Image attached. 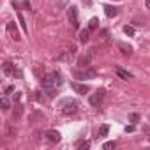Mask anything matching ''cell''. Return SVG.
Masks as SVG:
<instances>
[{
	"label": "cell",
	"instance_id": "obj_1",
	"mask_svg": "<svg viewBox=\"0 0 150 150\" xmlns=\"http://www.w3.org/2000/svg\"><path fill=\"white\" fill-rule=\"evenodd\" d=\"M62 83H64V80L58 72H48L42 78V88L44 90H53L55 87H60Z\"/></svg>",
	"mask_w": 150,
	"mask_h": 150
},
{
	"label": "cell",
	"instance_id": "obj_2",
	"mask_svg": "<svg viewBox=\"0 0 150 150\" xmlns=\"http://www.w3.org/2000/svg\"><path fill=\"white\" fill-rule=\"evenodd\" d=\"M97 76V72L94 71V69H90V67H85V71H74V78L76 80H94Z\"/></svg>",
	"mask_w": 150,
	"mask_h": 150
},
{
	"label": "cell",
	"instance_id": "obj_3",
	"mask_svg": "<svg viewBox=\"0 0 150 150\" xmlns=\"http://www.w3.org/2000/svg\"><path fill=\"white\" fill-rule=\"evenodd\" d=\"M78 108H80V104H78L76 101L67 99V101H64V108H62V111H64V115H74V113L78 111Z\"/></svg>",
	"mask_w": 150,
	"mask_h": 150
},
{
	"label": "cell",
	"instance_id": "obj_4",
	"mask_svg": "<svg viewBox=\"0 0 150 150\" xmlns=\"http://www.w3.org/2000/svg\"><path fill=\"white\" fill-rule=\"evenodd\" d=\"M103 99H104V90H97L96 94H92V96L88 97V101H90L92 106H99V104L103 103Z\"/></svg>",
	"mask_w": 150,
	"mask_h": 150
},
{
	"label": "cell",
	"instance_id": "obj_5",
	"mask_svg": "<svg viewBox=\"0 0 150 150\" xmlns=\"http://www.w3.org/2000/svg\"><path fill=\"white\" fill-rule=\"evenodd\" d=\"M69 21H71V25H72L74 28L80 27V21H78V9L74 7V6L69 9Z\"/></svg>",
	"mask_w": 150,
	"mask_h": 150
},
{
	"label": "cell",
	"instance_id": "obj_6",
	"mask_svg": "<svg viewBox=\"0 0 150 150\" xmlns=\"http://www.w3.org/2000/svg\"><path fill=\"white\" fill-rule=\"evenodd\" d=\"M7 32L11 34V37H13L14 41H20V39H21V37H20V32H18V27H16L14 21H9V23H7Z\"/></svg>",
	"mask_w": 150,
	"mask_h": 150
},
{
	"label": "cell",
	"instance_id": "obj_7",
	"mask_svg": "<svg viewBox=\"0 0 150 150\" xmlns=\"http://www.w3.org/2000/svg\"><path fill=\"white\" fill-rule=\"evenodd\" d=\"M71 88L76 92V94H87V92L90 90L88 85H81V83H76V81H72V83H71Z\"/></svg>",
	"mask_w": 150,
	"mask_h": 150
},
{
	"label": "cell",
	"instance_id": "obj_8",
	"mask_svg": "<svg viewBox=\"0 0 150 150\" xmlns=\"http://www.w3.org/2000/svg\"><path fill=\"white\" fill-rule=\"evenodd\" d=\"M104 14L108 18H115V16H118V7H115V6H104Z\"/></svg>",
	"mask_w": 150,
	"mask_h": 150
},
{
	"label": "cell",
	"instance_id": "obj_9",
	"mask_svg": "<svg viewBox=\"0 0 150 150\" xmlns=\"http://www.w3.org/2000/svg\"><path fill=\"white\" fill-rule=\"evenodd\" d=\"M46 138H48L51 143H58V141H60V132H58V131H46Z\"/></svg>",
	"mask_w": 150,
	"mask_h": 150
},
{
	"label": "cell",
	"instance_id": "obj_10",
	"mask_svg": "<svg viewBox=\"0 0 150 150\" xmlns=\"http://www.w3.org/2000/svg\"><path fill=\"white\" fill-rule=\"evenodd\" d=\"M115 71H117V74H118V76H120L122 80H132V74H131V72H127L125 69H122V67H117Z\"/></svg>",
	"mask_w": 150,
	"mask_h": 150
},
{
	"label": "cell",
	"instance_id": "obj_11",
	"mask_svg": "<svg viewBox=\"0 0 150 150\" xmlns=\"http://www.w3.org/2000/svg\"><path fill=\"white\" fill-rule=\"evenodd\" d=\"M16 16H18V23H20L21 30H23L25 34H28V27H27V23H25V18H23V14H21V13L18 11V14H16Z\"/></svg>",
	"mask_w": 150,
	"mask_h": 150
},
{
	"label": "cell",
	"instance_id": "obj_12",
	"mask_svg": "<svg viewBox=\"0 0 150 150\" xmlns=\"http://www.w3.org/2000/svg\"><path fill=\"white\" fill-rule=\"evenodd\" d=\"M4 74H7V76L14 74V65H13L11 62H6V64H4Z\"/></svg>",
	"mask_w": 150,
	"mask_h": 150
},
{
	"label": "cell",
	"instance_id": "obj_13",
	"mask_svg": "<svg viewBox=\"0 0 150 150\" xmlns=\"http://www.w3.org/2000/svg\"><path fill=\"white\" fill-rule=\"evenodd\" d=\"M88 39H90V28L81 30V32H80V41H81V42H87Z\"/></svg>",
	"mask_w": 150,
	"mask_h": 150
},
{
	"label": "cell",
	"instance_id": "obj_14",
	"mask_svg": "<svg viewBox=\"0 0 150 150\" xmlns=\"http://www.w3.org/2000/svg\"><path fill=\"white\" fill-rule=\"evenodd\" d=\"M90 58H92V55L81 57V58L78 60V65H80V67H88V64H90Z\"/></svg>",
	"mask_w": 150,
	"mask_h": 150
},
{
	"label": "cell",
	"instance_id": "obj_15",
	"mask_svg": "<svg viewBox=\"0 0 150 150\" xmlns=\"http://www.w3.org/2000/svg\"><path fill=\"white\" fill-rule=\"evenodd\" d=\"M118 48H120L122 53H125V55H131V53H132V48H131L129 44H125V42H118Z\"/></svg>",
	"mask_w": 150,
	"mask_h": 150
},
{
	"label": "cell",
	"instance_id": "obj_16",
	"mask_svg": "<svg viewBox=\"0 0 150 150\" xmlns=\"http://www.w3.org/2000/svg\"><path fill=\"white\" fill-rule=\"evenodd\" d=\"M0 106H2V111H9L11 103L7 101V97H2V99H0Z\"/></svg>",
	"mask_w": 150,
	"mask_h": 150
},
{
	"label": "cell",
	"instance_id": "obj_17",
	"mask_svg": "<svg viewBox=\"0 0 150 150\" xmlns=\"http://www.w3.org/2000/svg\"><path fill=\"white\" fill-rule=\"evenodd\" d=\"M21 113H23V106H21V104H16V106H14V115H13V117H14V118H20Z\"/></svg>",
	"mask_w": 150,
	"mask_h": 150
},
{
	"label": "cell",
	"instance_id": "obj_18",
	"mask_svg": "<svg viewBox=\"0 0 150 150\" xmlns=\"http://www.w3.org/2000/svg\"><path fill=\"white\" fill-rule=\"evenodd\" d=\"M108 132H110V125L108 124H104V125L99 127V136H108Z\"/></svg>",
	"mask_w": 150,
	"mask_h": 150
},
{
	"label": "cell",
	"instance_id": "obj_19",
	"mask_svg": "<svg viewBox=\"0 0 150 150\" xmlns=\"http://www.w3.org/2000/svg\"><path fill=\"white\" fill-rule=\"evenodd\" d=\"M88 28H90V30L99 28V20H97V18H92V20H90V23H88Z\"/></svg>",
	"mask_w": 150,
	"mask_h": 150
},
{
	"label": "cell",
	"instance_id": "obj_20",
	"mask_svg": "<svg viewBox=\"0 0 150 150\" xmlns=\"http://www.w3.org/2000/svg\"><path fill=\"white\" fill-rule=\"evenodd\" d=\"M124 34H125V35H129V37H132V35H134V27L125 25V27H124Z\"/></svg>",
	"mask_w": 150,
	"mask_h": 150
},
{
	"label": "cell",
	"instance_id": "obj_21",
	"mask_svg": "<svg viewBox=\"0 0 150 150\" xmlns=\"http://www.w3.org/2000/svg\"><path fill=\"white\" fill-rule=\"evenodd\" d=\"M115 146H117V143H115V141H106V143L103 145V148H104V150H110V148H115Z\"/></svg>",
	"mask_w": 150,
	"mask_h": 150
},
{
	"label": "cell",
	"instance_id": "obj_22",
	"mask_svg": "<svg viewBox=\"0 0 150 150\" xmlns=\"http://www.w3.org/2000/svg\"><path fill=\"white\" fill-rule=\"evenodd\" d=\"M129 120H131L132 124H136V122H139V115H138V113H131V115H129Z\"/></svg>",
	"mask_w": 150,
	"mask_h": 150
},
{
	"label": "cell",
	"instance_id": "obj_23",
	"mask_svg": "<svg viewBox=\"0 0 150 150\" xmlns=\"http://www.w3.org/2000/svg\"><path fill=\"white\" fill-rule=\"evenodd\" d=\"M78 148H80V150H87V148H90V141H85V143H81Z\"/></svg>",
	"mask_w": 150,
	"mask_h": 150
},
{
	"label": "cell",
	"instance_id": "obj_24",
	"mask_svg": "<svg viewBox=\"0 0 150 150\" xmlns=\"http://www.w3.org/2000/svg\"><path fill=\"white\" fill-rule=\"evenodd\" d=\"M6 94H11V92H14V87H6V90H4Z\"/></svg>",
	"mask_w": 150,
	"mask_h": 150
},
{
	"label": "cell",
	"instance_id": "obj_25",
	"mask_svg": "<svg viewBox=\"0 0 150 150\" xmlns=\"http://www.w3.org/2000/svg\"><path fill=\"white\" fill-rule=\"evenodd\" d=\"M125 131H127V132H132V131H134V125H127Z\"/></svg>",
	"mask_w": 150,
	"mask_h": 150
},
{
	"label": "cell",
	"instance_id": "obj_26",
	"mask_svg": "<svg viewBox=\"0 0 150 150\" xmlns=\"http://www.w3.org/2000/svg\"><path fill=\"white\" fill-rule=\"evenodd\" d=\"M145 7H146V9H150V0H145Z\"/></svg>",
	"mask_w": 150,
	"mask_h": 150
}]
</instances>
